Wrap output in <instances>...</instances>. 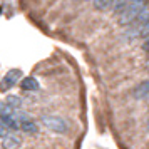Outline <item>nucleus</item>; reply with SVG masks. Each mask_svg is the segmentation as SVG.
Returning <instances> with one entry per match:
<instances>
[{
    "label": "nucleus",
    "instance_id": "obj_3",
    "mask_svg": "<svg viewBox=\"0 0 149 149\" xmlns=\"http://www.w3.org/2000/svg\"><path fill=\"white\" fill-rule=\"evenodd\" d=\"M20 77H22V72L19 70V69L8 70L7 74L3 75L2 82H0V89H2V91H8L10 87H14L15 84H17V81H19Z\"/></svg>",
    "mask_w": 149,
    "mask_h": 149
},
{
    "label": "nucleus",
    "instance_id": "obj_6",
    "mask_svg": "<svg viewBox=\"0 0 149 149\" xmlns=\"http://www.w3.org/2000/svg\"><path fill=\"white\" fill-rule=\"evenodd\" d=\"M20 87L24 89V91H37V89H39V82L35 81L34 77H25V79L22 81Z\"/></svg>",
    "mask_w": 149,
    "mask_h": 149
},
{
    "label": "nucleus",
    "instance_id": "obj_7",
    "mask_svg": "<svg viewBox=\"0 0 149 149\" xmlns=\"http://www.w3.org/2000/svg\"><path fill=\"white\" fill-rule=\"evenodd\" d=\"M5 104H7L10 109H20L24 101H22L19 95H7V97H5Z\"/></svg>",
    "mask_w": 149,
    "mask_h": 149
},
{
    "label": "nucleus",
    "instance_id": "obj_13",
    "mask_svg": "<svg viewBox=\"0 0 149 149\" xmlns=\"http://www.w3.org/2000/svg\"><path fill=\"white\" fill-rule=\"evenodd\" d=\"M0 12H2V7H0Z\"/></svg>",
    "mask_w": 149,
    "mask_h": 149
},
{
    "label": "nucleus",
    "instance_id": "obj_5",
    "mask_svg": "<svg viewBox=\"0 0 149 149\" xmlns=\"http://www.w3.org/2000/svg\"><path fill=\"white\" fill-rule=\"evenodd\" d=\"M20 146H22L20 139L15 137V136H7L2 141V148L3 149H20Z\"/></svg>",
    "mask_w": 149,
    "mask_h": 149
},
{
    "label": "nucleus",
    "instance_id": "obj_11",
    "mask_svg": "<svg viewBox=\"0 0 149 149\" xmlns=\"http://www.w3.org/2000/svg\"><path fill=\"white\" fill-rule=\"evenodd\" d=\"M141 37H146V39H149V22L146 24V25H142V30H141Z\"/></svg>",
    "mask_w": 149,
    "mask_h": 149
},
{
    "label": "nucleus",
    "instance_id": "obj_9",
    "mask_svg": "<svg viewBox=\"0 0 149 149\" xmlns=\"http://www.w3.org/2000/svg\"><path fill=\"white\" fill-rule=\"evenodd\" d=\"M92 5L99 10H107V8L114 7V2H111V0H94Z\"/></svg>",
    "mask_w": 149,
    "mask_h": 149
},
{
    "label": "nucleus",
    "instance_id": "obj_10",
    "mask_svg": "<svg viewBox=\"0 0 149 149\" xmlns=\"http://www.w3.org/2000/svg\"><path fill=\"white\" fill-rule=\"evenodd\" d=\"M0 122H2V126H3V127H12V129H17V127H19V124H17V121H15L14 116L2 117V119H0Z\"/></svg>",
    "mask_w": 149,
    "mask_h": 149
},
{
    "label": "nucleus",
    "instance_id": "obj_2",
    "mask_svg": "<svg viewBox=\"0 0 149 149\" xmlns=\"http://www.w3.org/2000/svg\"><path fill=\"white\" fill-rule=\"evenodd\" d=\"M42 122H44L45 127H49L50 131H54V132H59V134L65 132L69 127L65 119H62L59 116H42Z\"/></svg>",
    "mask_w": 149,
    "mask_h": 149
},
{
    "label": "nucleus",
    "instance_id": "obj_1",
    "mask_svg": "<svg viewBox=\"0 0 149 149\" xmlns=\"http://www.w3.org/2000/svg\"><path fill=\"white\" fill-rule=\"evenodd\" d=\"M144 7H146L144 2H129L127 8L119 15V24H121V25H134V22L137 20V17L141 15Z\"/></svg>",
    "mask_w": 149,
    "mask_h": 149
},
{
    "label": "nucleus",
    "instance_id": "obj_8",
    "mask_svg": "<svg viewBox=\"0 0 149 149\" xmlns=\"http://www.w3.org/2000/svg\"><path fill=\"white\" fill-rule=\"evenodd\" d=\"M20 129L25 132V134H37L39 132V126L32 121H25L24 124L20 126Z\"/></svg>",
    "mask_w": 149,
    "mask_h": 149
},
{
    "label": "nucleus",
    "instance_id": "obj_4",
    "mask_svg": "<svg viewBox=\"0 0 149 149\" xmlns=\"http://www.w3.org/2000/svg\"><path fill=\"white\" fill-rule=\"evenodd\" d=\"M149 95V81H142L141 84H137L132 91V97L134 99H144Z\"/></svg>",
    "mask_w": 149,
    "mask_h": 149
},
{
    "label": "nucleus",
    "instance_id": "obj_12",
    "mask_svg": "<svg viewBox=\"0 0 149 149\" xmlns=\"http://www.w3.org/2000/svg\"><path fill=\"white\" fill-rule=\"evenodd\" d=\"M2 136H3V137H7V136H5V127L0 124V137H2Z\"/></svg>",
    "mask_w": 149,
    "mask_h": 149
}]
</instances>
